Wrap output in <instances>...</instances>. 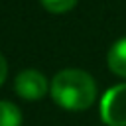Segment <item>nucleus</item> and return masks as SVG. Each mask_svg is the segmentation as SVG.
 I'll return each instance as SVG.
<instances>
[{"mask_svg":"<svg viewBox=\"0 0 126 126\" xmlns=\"http://www.w3.org/2000/svg\"><path fill=\"white\" fill-rule=\"evenodd\" d=\"M51 98L65 110H85L96 100V83L83 69H63L49 83Z\"/></svg>","mask_w":126,"mask_h":126,"instance_id":"nucleus-1","label":"nucleus"},{"mask_svg":"<svg viewBox=\"0 0 126 126\" xmlns=\"http://www.w3.org/2000/svg\"><path fill=\"white\" fill-rule=\"evenodd\" d=\"M100 116L108 126H126V83L110 87L100 100Z\"/></svg>","mask_w":126,"mask_h":126,"instance_id":"nucleus-2","label":"nucleus"},{"mask_svg":"<svg viewBox=\"0 0 126 126\" xmlns=\"http://www.w3.org/2000/svg\"><path fill=\"white\" fill-rule=\"evenodd\" d=\"M14 91L20 98L37 100L49 93V83H47L45 75L39 73L37 69H24L14 79Z\"/></svg>","mask_w":126,"mask_h":126,"instance_id":"nucleus-3","label":"nucleus"},{"mask_svg":"<svg viewBox=\"0 0 126 126\" xmlns=\"http://www.w3.org/2000/svg\"><path fill=\"white\" fill-rule=\"evenodd\" d=\"M106 63L114 75L126 79V35L112 43V47L108 49V55H106Z\"/></svg>","mask_w":126,"mask_h":126,"instance_id":"nucleus-4","label":"nucleus"},{"mask_svg":"<svg viewBox=\"0 0 126 126\" xmlns=\"http://www.w3.org/2000/svg\"><path fill=\"white\" fill-rule=\"evenodd\" d=\"M0 126H22V112L14 102L0 100Z\"/></svg>","mask_w":126,"mask_h":126,"instance_id":"nucleus-5","label":"nucleus"},{"mask_svg":"<svg viewBox=\"0 0 126 126\" xmlns=\"http://www.w3.org/2000/svg\"><path fill=\"white\" fill-rule=\"evenodd\" d=\"M41 6L51 14H65L75 8L77 0H39Z\"/></svg>","mask_w":126,"mask_h":126,"instance_id":"nucleus-6","label":"nucleus"},{"mask_svg":"<svg viewBox=\"0 0 126 126\" xmlns=\"http://www.w3.org/2000/svg\"><path fill=\"white\" fill-rule=\"evenodd\" d=\"M6 77H8V61H6V59H4V55L0 53V87L4 85Z\"/></svg>","mask_w":126,"mask_h":126,"instance_id":"nucleus-7","label":"nucleus"}]
</instances>
